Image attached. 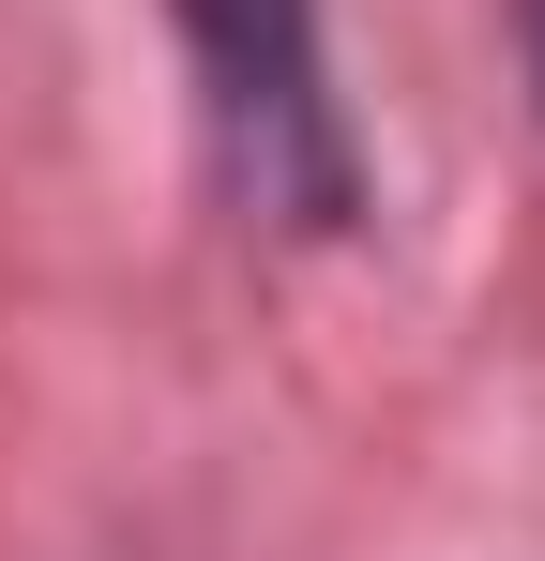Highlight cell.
<instances>
[{
  "mask_svg": "<svg viewBox=\"0 0 545 561\" xmlns=\"http://www.w3.org/2000/svg\"><path fill=\"white\" fill-rule=\"evenodd\" d=\"M197 31V77L228 106V152L272 213H349V137H334V92H318V0H182Z\"/></svg>",
  "mask_w": 545,
  "mask_h": 561,
  "instance_id": "obj_1",
  "label": "cell"
},
{
  "mask_svg": "<svg viewBox=\"0 0 545 561\" xmlns=\"http://www.w3.org/2000/svg\"><path fill=\"white\" fill-rule=\"evenodd\" d=\"M515 15H531V77H545V0H515Z\"/></svg>",
  "mask_w": 545,
  "mask_h": 561,
  "instance_id": "obj_2",
  "label": "cell"
}]
</instances>
